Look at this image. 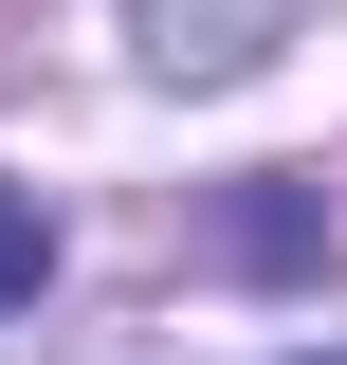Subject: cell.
I'll list each match as a JSON object with an SVG mask.
<instances>
[{"label": "cell", "mask_w": 347, "mask_h": 365, "mask_svg": "<svg viewBox=\"0 0 347 365\" xmlns=\"http://www.w3.org/2000/svg\"><path fill=\"white\" fill-rule=\"evenodd\" d=\"M274 19H293V0H146V55H165V73H256Z\"/></svg>", "instance_id": "cell-1"}, {"label": "cell", "mask_w": 347, "mask_h": 365, "mask_svg": "<svg viewBox=\"0 0 347 365\" xmlns=\"http://www.w3.org/2000/svg\"><path fill=\"white\" fill-rule=\"evenodd\" d=\"M37 274H55V220L19 201V182H0V311H37Z\"/></svg>", "instance_id": "cell-2"}]
</instances>
